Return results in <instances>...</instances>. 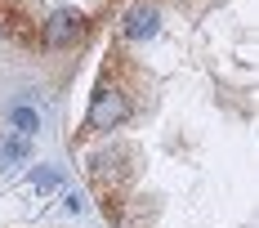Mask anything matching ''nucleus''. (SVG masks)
Returning a JSON list of instances; mask_svg holds the SVG:
<instances>
[{
	"instance_id": "obj_1",
	"label": "nucleus",
	"mask_w": 259,
	"mask_h": 228,
	"mask_svg": "<svg viewBox=\"0 0 259 228\" xmlns=\"http://www.w3.org/2000/svg\"><path fill=\"white\" fill-rule=\"evenodd\" d=\"M130 117H134V103L130 94L112 81V72L94 85V94H90V112H85V130H116L125 126Z\"/></svg>"
},
{
	"instance_id": "obj_2",
	"label": "nucleus",
	"mask_w": 259,
	"mask_h": 228,
	"mask_svg": "<svg viewBox=\"0 0 259 228\" xmlns=\"http://www.w3.org/2000/svg\"><path fill=\"white\" fill-rule=\"evenodd\" d=\"M85 31H90V18L76 14V9H54L45 23H36V45H45V50H72L85 41Z\"/></svg>"
},
{
	"instance_id": "obj_3",
	"label": "nucleus",
	"mask_w": 259,
	"mask_h": 228,
	"mask_svg": "<svg viewBox=\"0 0 259 228\" xmlns=\"http://www.w3.org/2000/svg\"><path fill=\"white\" fill-rule=\"evenodd\" d=\"M152 31H156V9L148 0H139L125 14V23H121V41H148Z\"/></svg>"
},
{
	"instance_id": "obj_4",
	"label": "nucleus",
	"mask_w": 259,
	"mask_h": 228,
	"mask_svg": "<svg viewBox=\"0 0 259 228\" xmlns=\"http://www.w3.org/2000/svg\"><path fill=\"white\" fill-rule=\"evenodd\" d=\"M27 157H31V143L5 130V134H0V170H9V166H23Z\"/></svg>"
},
{
	"instance_id": "obj_5",
	"label": "nucleus",
	"mask_w": 259,
	"mask_h": 228,
	"mask_svg": "<svg viewBox=\"0 0 259 228\" xmlns=\"http://www.w3.org/2000/svg\"><path fill=\"white\" fill-rule=\"evenodd\" d=\"M40 130V117L31 112V107H23V103H14L9 107V134H18V139H31Z\"/></svg>"
},
{
	"instance_id": "obj_6",
	"label": "nucleus",
	"mask_w": 259,
	"mask_h": 228,
	"mask_svg": "<svg viewBox=\"0 0 259 228\" xmlns=\"http://www.w3.org/2000/svg\"><path fill=\"white\" fill-rule=\"evenodd\" d=\"M31 183L45 193V188H54V183H58V170H36V175H31Z\"/></svg>"
}]
</instances>
